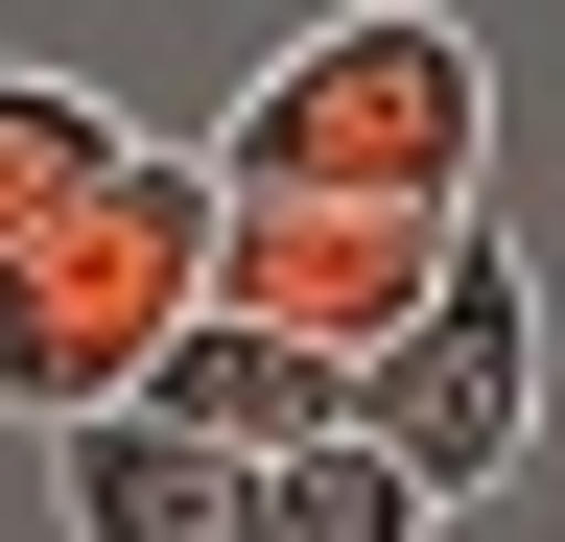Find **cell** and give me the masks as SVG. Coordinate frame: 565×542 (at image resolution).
Segmentation results:
<instances>
[{
  "label": "cell",
  "mask_w": 565,
  "mask_h": 542,
  "mask_svg": "<svg viewBox=\"0 0 565 542\" xmlns=\"http://www.w3.org/2000/svg\"><path fill=\"white\" fill-rule=\"evenodd\" d=\"M212 189H377V213H471L494 189V47L448 0H353L212 118Z\"/></svg>",
  "instance_id": "1"
},
{
  "label": "cell",
  "mask_w": 565,
  "mask_h": 542,
  "mask_svg": "<svg viewBox=\"0 0 565 542\" xmlns=\"http://www.w3.org/2000/svg\"><path fill=\"white\" fill-rule=\"evenodd\" d=\"M189 307H212V142H118L95 213L0 236V401L24 425H95V401L166 378Z\"/></svg>",
  "instance_id": "2"
},
{
  "label": "cell",
  "mask_w": 565,
  "mask_h": 542,
  "mask_svg": "<svg viewBox=\"0 0 565 542\" xmlns=\"http://www.w3.org/2000/svg\"><path fill=\"white\" fill-rule=\"evenodd\" d=\"M353 425H377L401 471H424V496H519V471H542V259L519 236H448V284H424L401 330H377V354H353Z\"/></svg>",
  "instance_id": "3"
},
{
  "label": "cell",
  "mask_w": 565,
  "mask_h": 542,
  "mask_svg": "<svg viewBox=\"0 0 565 542\" xmlns=\"http://www.w3.org/2000/svg\"><path fill=\"white\" fill-rule=\"evenodd\" d=\"M471 213H377V189H212V307L307 330V354H377V330L448 284Z\"/></svg>",
  "instance_id": "4"
},
{
  "label": "cell",
  "mask_w": 565,
  "mask_h": 542,
  "mask_svg": "<svg viewBox=\"0 0 565 542\" xmlns=\"http://www.w3.org/2000/svg\"><path fill=\"white\" fill-rule=\"evenodd\" d=\"M236 471L259 448L166 425V401H95V425H47V519L71 542H236Z\"/></svg>",
  "instance_id": "5"
},
{
  "label": "cell",
  "mask_w": 565,
  "mask_h": 542,
  "mask_svg": "<svg viewBox=\"0 0 565 542\" xmlns=\"http://www.w3.org/2000/svg\"><path fill=\"white\" fill-rule=\"evenodd\" d=\"M141 401L212 425V448H307V425H353V354H307V330H259V307H189Z\"/></svg>",
  "instance_id": "6"
},
{
  "label": "cell",
  "mask_w": 565,
  "mask_h": 542,
  "mask_svg": "<svg viewBox=\"0 0 565 542\" xmlns=\"http://www.w3.org/2000/svg\"><path fill=\"white\" fill-rule=\"evenodd\" d=\"M424 519H448V496H424L377 425H307V448L236 471V542H424Z\"/></svg>",
  "instance_id": "7"
},
{
  "label": "cell",
  "mask_w": 565,
  "mask_h": 542,
  "mask_svg": "<svg viewBox=\"0 0 565 542\" xmlns=\"http://www.w3.org/2000/svg\"><path fill=\"white\" fill-rule=\"evenodd\" d=\"M118 142H141V118H95L71 72H0V236H47V213H95V189H118Z\"/></svg>",
  "instance_id": "8"
}]
</instances>
